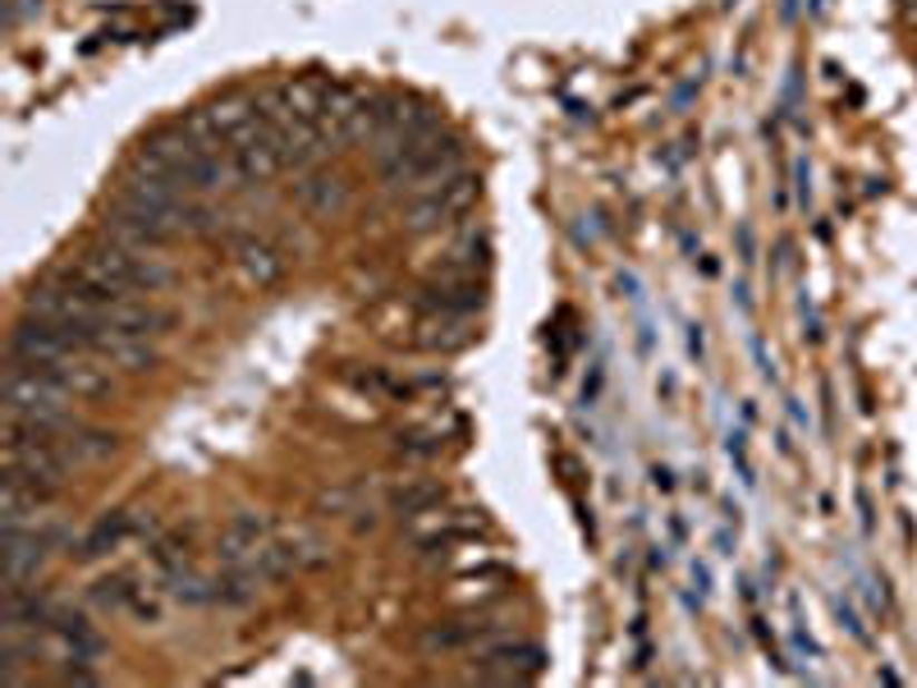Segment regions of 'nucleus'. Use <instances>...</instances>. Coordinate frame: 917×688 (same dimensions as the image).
<instances>
[{
  "label": "nucleus",
  "mask_w": 917,
  "mask_h": 688,
  "mask_svg": "<svg viewBox=\"0 0 917 688\" xmlns=\"http://www.w3.org/2000/svg\"><path fill=\"white\" fill-rule=\"evenodd\" d=\"M0 391H6V417L42 423V427H69V391L56 386V381H47L42 372H32V367L10 358Z\"/></svg>",
  "instance_id": "nucleus-1"
},
{
  "label": "nucleus",
  "mask_w": 917,
  "mask_h": 688,
  "mask_svg": "<svg viewBox=\"0 0 917 688\" xmlns=\"http://www.w3.org/2000/svg\"><path fill=\"white\" fill-rule=\"evenodd\" d=\"M79 350H83V344L73 340L65 326L42 322V317H28V313H23V322L14 326V335H10V358H14V363H23V367L65 363V358L79 354Z\"/></svg>",
  "instance_id": "nucleus-2"
},
{
  "label": "nucleus",
  "mask_w": 917,
  "mask_h": 688,
  "mask_svg": "<svg viewBox=\"0 0 917 688\" xmlns=\"http://www.w3.org/2000/svg\"><path fill=\"white\" fill-rule=\"evenodd\" d=\"M477 194H482L477 175H469V170L450 175L445 184H436V188H427V194L413 198V207H408V229H436V225H445V220H454V216H464Z\"/></svg>",
  "instance_id": "nucleus-3"
},
{
  "label": "nucleus",
  "mask_w": 917,
  "mask_h": 688,
  "mask_svg": "<svg viewBox=\"0 0 917 688\" xmlns=\"http://www.w3.org/2000/svg\"><path fill=\"white\" fill-rule=\"evenodd\" d=\"M546 670V652L538 642H495L482 652L477 679L486 684H527Z\"/></svg>",
  "instance_id": "nucleus-4"
},
{
  "label": "nucleus",
  "mask_w": 917,
  "mask_h": 688,
  "mask_svg": "<svg viewBox=\"0 0 917 688\" xmlns=\"http://www.w3.org/2000/svg\"><path fill=\"white\" fill-rule=\"evenodd\" d=\"M106 326L110 331H125V335H161V331H170L175 326V313H161V308H151V303H138L134 294L129 298H115V303H106Z\"/></svg>",
  "instance_id": "nucleus-5"
},
{
  "label": "nucleus",
  "mask_w": 917,
  "mask_h": 688,
  "mask_svg": "<svg viewBox=\"0 0 917 688\" xmlns=\"http://www.w3.org/2000/svg\"><path fill=\"white\" fill-rule=\"evenodd\" d=\"M175 179L184 184V194H220V188H229V179H239V175H235V161L216 157L211 147H198L194 157L179 166Z\"/></svg>",
  "instance_id": "nucleus-6"
},
{
  "label": "nucleus",
  "mask_w": 917,
  "mask_h": 688,
  "mask_svg": "<svg viewBox=\"0 0 917 688\" xmlns=\"http://www.w3.org/2000/svg\"><path fill=\"white\" fill-rule=\"evenodd\" d=\"M235 175L248 179V184H266L280 166H285V147H280V134L272 129L266 138H253V142H239L235 147Z\"/></svg>",
  "instance_id": "nucleus-7"
},
{
  "label": "nucleus",
  "mask_w": 917,
  "mask_h": 688,
  "mask_svg": "<svg viewBox=\"0 0 917 688\" xmlns=\"http://www.w3.org/2000/svg\"><path fill=\"white\" fill-rule=\"evenodd\" d=\"M92 350L110 363V367H125V372H147V367H157V350L142 340V335H125V331H101Z\"/></svg>",
  "instance_id": "nucleus-8"
},
{
  "label": "nucleus",
  "mask_w": 917,
  "mask_h": 688,
  "mask_svg": "<svg viewBox=\"0 0 917 688\" xmlns=\"http://www.w3.org/2000/svg\"><path fill=\"white\" fill-rule=\"evenodd\" d=\"M60 647H65V657L69 661H97L106 652V642L101 633L88 625V616H73V610H56V620H51Z\"/></svg>",
  "instance_id": "nucleus-9"
},
{
  "label": "nucleus",
  "mask_w": 917,
  "mask_h": 688,
  "mask_svg": "<svg viewBox=\"0 0 917 688\" xmlns=\"http://www.w3.org/2000/svg\"><path fill=\"white\" fill-rule=\"evenodd\" d=\"M60 454L69 459V469L79 464H101V459L115 454V436L110 432H97V427H83V423H69L60 436H56Z\"/></svg>",
  "instance_id": "nucleus-10"
},
{
  "label": "nucleus",
  "mask_w": 917,
  "mask_h": 688,
  "mask_svg": "<svg viewBox=\"0 0 917 688\" xmlns=\"http://www.w3.org/2000/svg\"><path fill=\"white\" fill-rule=\"evenodd\" d=\"M294 194H298L303 207H313V212H339L344 203H349V184H344L339 175H331V170H303Z\"/></svg>",
  "instance_id": "nucleus-11"
},
{
  "label": "nucleus",
  "mask_w": 917,
  "mask_h": 688,
  "mask_svg": "<svg viewBox=\"0 0 917 688\" xmlns=\"http://www.w3.org/2000/svg\"><path fill=\"white\" fill-rule=\"evenodd\" d=\"M239 266H244V276L257 281V285H276L285 276V257L272 244H262V239H244L239 244Z\"/></svg>",
  "instance_id": "nucleus-12"
},
{
  "label": "nucleus",
  "mask_w": 917,
  "mask_h": 688,
  "mask_svg": "<svg viewBox=\"0 0 917 688\" xmlns=\"http://www.w3.org/2000/svg\"><path fill=\"white\" fill-rule=\"evenodd\" d=\"M129 532H134V519H129L125 510H115V514H106V519L88 532V538H83L79 556H83V560H97V556H106V551L120 547V542L129 538Z\"/></svg>",
  "instance_id": "nucleus-13"
},
{
  "label": "nucleus",
  "mask_w": 917,
  "mask_h": 688,
  "mask_svg": "<svg viewBox=\"0 0 917 688\" xmlns=\"http://www.w3.org/2000/svg\"><path fill=\"white\" fill-rule=\"evenodd\" d=\"M501 625H491V620H454V625H441V629H432L423 642L432 647V652H450V647H473L477 638H486V633H495Z\"/></svg>",
  "instance_id": "nucleus-14"
},
{
  "label": "nucleus",
  "mask_w": 917,
  "mask_h": 688,
  "mask_svg": "<svg viewBox=\"0 0 917 688\" xmlns=\"http://www.w3.org/2000/svg\"><path fill=\"white\" fill-rule=\"evenodd\" d=\"M486 266H491V239H486V229H469V235L450 248V272L477 276V272H486Z\"/></svg>",
  "instance_id": "nucleus-15"
},
{
  "label": "nucleus",
  "mask_w": 917,
  "mask_h": 688,
  "mask_svg": "<svg viewBox=\"0 0 917 688\" xmlns=\"http://www.w3.org/2000/svg\"><path fill=\"white\" fill-rule=\"evenodd\" d=\"M138 597H142V588L129 579V573H110V579H101V583L92 588V601H97L101 610H134Z\"/></svg>",
  "instance_id": "nucleus-16"
},
{
  "label": "nucleus",
  "mask_w": 917,
  "mask_h": 688,
  "mask_svg": "<svg viewBox=\"0 0 917 688\" xmlns=\"http://www.w3.org/2000/svg\"><path fill=\"white\" fill-rule=\"evenodd\" d=\"M445 501V491L436 486V482H404V486H395V495H391V505L400 510V514H427V510H436Z\"/></svg>",
  "instance_id": "nucleus-17"
},
{
  "label": "nucleus",
  "mask_w": 917,
  "mask_h": 688,
  "mask_svg": "<svg viewBox=\"0 0 917 688\" xmlns=\"http://www.w3.org/2000/svg\"><path fill=\"white\" fill-rule=\"evenodd\" d=\"M400 450H408V454H436L441 441H436V432H404V436H400Z\"/></svg>",
  "instance_id": "nucleus-18"
},
{
  "label": "nucleus",
  "mask_w": 917,
  "mask_h": 688,
  "mask_svg": "<svg viewBox=\"0 0 917 688\" xmlns=\"http://www.w3.org/2000/svg\"><path fill=\"white\" fill-rule=\"evenodd\" d=\"M0 6H6V28L14 32V28L23 23V14H37V10H42V0H0Z\"/></svg>",
  "instance_id": "nucleus-19"
},
{
  "label": "nucleus",
  "mask_w": 917,
  "mask_h": 688,
  "mask_svg": "<svg viewBox=\"0 0 917 688\" xmlns=\"http://www.w3.org/2000/svg\"><path fill=\"white\" fill-rule=\"evenodd\" d=\"M835 616H839V625H845V629H849V633H854L858 642H867V629H862V620H858V610H854V606H849L845 597L835 601Z\"/></svg>",
  "instance_id": "nucleus-20"
},
{
  "label": "nucleus",
  "mask_w": 917,
  "mask_h": 688,
  "mask_svg": "<svg viewBox=\"0 0 917 688\" xmlns=\"http://www.w3.org/2000/svg\"><path fill=\"white\" fill-rule=\"evenodd\" d=\"M743 441H748L743 432H730V459L739 464V478H743V482H757V478H752V464H748V445H743Z\"/></svg>",
  "instance_id": "nucleus-21"
},
{
  "label": "nucleus",
  "mask_w": 917,
  "mask_h": 688,
  "mask_svg": "<svg viewBox=\"0 0 917 688\" xmlns=\"http://www.w3.org/2000/svg\"><path fill=\"white\" fill-rule=\"evenodd\" d=\"M802 322H808V331H802V335H808L812 344L821 340V317H817V308H812V298L808 294H802Z\"/></svg>",
  "instance_id": "nucleus-22"
},
{
  "label": "nucleus",
  "mask_w": 917,
  "mask_h": 688,
  "mask_svg": "<svg viewBox=\"0 0 917 688\" xmlns=\"http://www.w3.org/2000/svg\"><path fill=\"white\" fill-rule=\"evenodd\" d=\"M793 170H798V203L808 207L812 203V170H808V161H798Z\"/></svg>",
  "instance_id": "nucleus-23"
},
{
  "label": "nucleus",
  "mask_w": 917,
  "mask_h": 688,
  "mask_svg": "<svg viewBox=\"0 0 917 688\" xmlns=\"http://www.w3.org/2000/svg\"><path fill=\"white\" fill-rule=\"evenodd\" d=\"M793 647H798V652H808V657H821V647L812 642V633H808V629H802V625L793 629Z\"/></svg>",
  "instance_id": "nucleus-24"
},
{
  "label": "nucleus",
  "mask_w": 917,
  "mask_h": 688,
  "mask_svg": "<svg viewBox=\"0 0 917 688\" xmlns=\"http://www.w3.org/2000/svg\"><path fill=\"white\" fill-rule=\"evenodd\" d=\"M698 88H702V79H693V83H683V88L674 92V110H683L688 101H693V97H698Z\"/></svg>",
  "instance_id": "nucleus-25"
},
{
  "label": "nucleus",
  "mask_w": 917,
  "mask_h": 688,
  "mask_svg": "<svg viewBox=\"0 0 917 688\" xmlns=\"http://www.w3.org/2000/svg\"><path fill=\"white\" fill-rule=\"evenodd\" d=\"M65 684H97V670H83V666H69V670H65Z\"/></svg>",
  "instance_id": "nucleus-26"
},
{
  "label": "nucleus",
  "mask_w": 917,
  "mask_h": 688,
  "mask_svg": "<svg viewBox=\"0 0 917 688\" xmlns=\"http://www.w3.org/2000/svg\"><path fill=\"white\" fill-rule=\"evenodd\" d=\"M693 583L702 588V597L711 592V573H707V564H693Z\"/></svg>",
  "instance_id": "nucleus-27"
},
{
  "label": "nucleus",
  "mask_w": 917,
  "mask_h": 688,
  "mask_svg": "<svg viewBox=\"0 0 917 688\" xmlns=\"http://www.w3.org/2000/svg\"><path fill=\"white\" fill-rule=\"evenodd\" d=\"M739 253H743V262H752V229L748 225L739 229Z\"/></svg>",
  "instance_id": "nucleus-28"
},
{
  "label": "nucleus",
  "mask_w": 917,
  "mask_h": 688,
  "mask_svg": "<svg viewBox=\"0 0 917 688\" xmlns=\"http://www.w3.org/2000/svg\"><path fill=\"white\" fill-rule=\"evenodd\" d=\"M652 482H657V486H665V491H670V486H674V473H670V469H652Z\"/></svg>",
  "instance_id": "nucleus-29"
},
{
  "label": "nucleus",
  "mask_w": 917,
  "mask_h": 688,
  "mask_svg": "<svg viewBox=\"0 0 917 688\" xmlns=\"http://www.w3.org/2000/svg\"><path fill=\"white\" fill-rule=\"evenodd\" d=\"M780 19H785V23L798 19V0H785V6H780Z\"/></svg>",
  "instance_id": "nucleus-30"
},
{
  "label": "nucleus",
  "mask_w": 917,
  "mask_h": 688,
  "mask_svg": "<svg viewBox=\"0 0 917 688\" xmlns=\"http://www.w3.org/2000/svg\"><path fill=\"white\" fill-rule=\"evenodd\" d=\"M904 19L917 28V0H904Z\"/></svg>",
  "instance_id": "nucleus-31"
},
{
  "label": "nucleus",
  "mask_w": 917,
  "mask_h": 688,
  "mask_svg": "<svg viewBox=\"0 0 917 688\" xmlns=\"http://www.w3.org/2000/svg\"><path fill=\"white\" fill-rule=\"evenodd\" d=\"M821 6H826V0H808V14H821Z\"/></svg>",
  "instance_id": "nucleus-32"
}]
</instances>
